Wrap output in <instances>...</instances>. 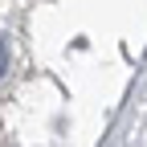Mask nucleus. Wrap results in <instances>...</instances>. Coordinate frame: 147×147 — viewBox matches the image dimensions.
<instances>
[{"label": "nucleus", "instance_id": "f257e3e1", "mask_svg": "<svg viewBox=\"0 0 147 147\" xmlns=\"http://www.w3.org/2000/svg\"><path fill=\"white\" fill-rule=\"evenodd\" d=\"M4 69H8V41L0 37V78H4Z\"/></svg>", "mask_w": 147, "mask_h": 147}]
</instances>
